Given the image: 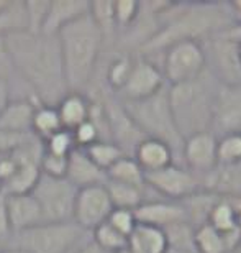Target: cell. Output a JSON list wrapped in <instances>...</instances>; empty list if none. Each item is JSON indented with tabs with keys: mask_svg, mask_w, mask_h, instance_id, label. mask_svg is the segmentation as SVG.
Returning a JSON list of instances; mask_svg holds the SVG:
<instances>
[{
	"mask_svg": "<svg viewBox=\"0 0 241 253\" xmlns=\"http://www.w3.org/2000/svg\"><path fill=\"white\" fill-rule=\"evenodd\" d=\"M107 222L113 229H117L120 234L130 237L133 234L135 227L138 225L137 219H135V212L128 209H113L110 212Z\"/></svg>",
	"mask_w": 241,
	"mask_h": 253,
	"instance_id": "74e56055",
	"label": "cell"
},
{
	"mask_svg": "<svg viewBox=\"0 0 241 253\" xmlns=\"http://www.w3.org/2000/svg\"><path fill=\"white\" fill-rule=\"evenodd\" d=\"M92 109V100L87 94L68 92L56 105L63 128L72 131L80 124L87 122Z\"/></svg>",
	"mask_w": 241,
	"mask_h": 253,
	"instance_id": "7402d4cb",
	"label": "cell"
},
{
	"mask_svg": "<svg viewBox=\"0 0 241 253\" xmlns=\"http://www.w3.org/2000/svg\"><path fill=\"white\" fill-rule=\"evenodd\" d=\"M105 188H107L113 209L135 211L139 204H143L146 201L149 194L148 188H135V186L113 183V181H107Z\"/></svg>",
	"mask_w": 241,
	"mask_h": 253,
	"instance_id": "484cf974",
	"label": "cell"
},
{
	"mask_svg": "<svg viewBox=\"0 0 241 253\" xmlns=\"http://www.w3.org/2000/svg\"><path fill=\"white\" fill-rule=\"evenodd\" d=\"M135 161L141 166V169L146 173L159 171L166 166L175 163V155L172 148L156 138H144L138 143L133 151Z\"/></svg>",
	"mask_w": 241,
	"mask_h": 253,
	"instance_id": "44dd1931",
	"label": "cell"
},
{
	"mask_svg": "<svg viewBox=\"0 0 241 253\" xmlns=\"http://www.w3.org/2000/svg\"><path fill=\"white\" fill-rule=\"evenodd\" d=\"M194 245L199 253H228L222 232L210 224H204L194 232Z\"/></svg>",
	"mask_w": 241,
	"mask_h": 253,
	"instance_id": "4dcf8cb0",
	"label": "cell"
},
{
	"mask_svg": "<svg viewBox=\"0 0 241 253\" xmlns=\"http://www.w3.org/2000/svg\"><path fill=\"white\" fill-rule=\"evenodd\" d=\"M66 179L77 189L90 188L107 183V174L94 161L89 158L84 150L76 148L68 156V173Z\"/></svg>",
	"mask_w": 241,
	"mask_h": 253,
	"instance_id": "d6986e66",
	"label": "cell"
},
{
	"mask_svg": "<svg viewBox=\"0 0 241 253\" xmlns=\"http://www.w3.org/2000/svg\"><path fill=\"white\" fill-rule=\"evenodd\" d=\"M3 38L17 78L39 104L56 107L69 92L58 37L18 30Z\"/></svg>",
	"mask_w": 241,
	"mask_h": 253,
	"instance_id": "6da1fadb",
	"label": "cell"
},
{
	"mask_svg": "<svg viewBox=\"0 0 241 253\" xmlns=\"http://www.w3.org/2000/svg\"><path fill=\"white\" fill-rule=\"evenodd\" d=\"M112 211L113 204L105 184L90 186L77 191L72 220L84 230L92 232L103 222H107Z\"/></svg>",
	"mask_w": 241,
	"mask_h": 253,
	"instance_id": "4fadbf2b",
	"label": "cell"
},
{
	"mask_svg": "<svg viewBox=\"0 0 241 253\" xmlns=\"http://www.w3.org/2000/svg\"><path fill=\"white\" fill-rule=\"evenodd\" d=\"M43 148L46 153L58 155V156H69L77 146L76 141H74L72 131L63 128L53 136H49L46 141H43Z\"/></svg>",
	"mask_w": 241,
	"mask_h": 253,
	"instance_id": "8d00e7d4",
	"label": "cell"
},
{
	"mask_svg": "<svg viewBox=\"0 0 241 253\" xmlns=\"http://www.w3.org/2000/svg\"><path fill=\"white\" fill-rule=\"evenodd\" d=\"M237 23L228 2H169L159 13V30L137 54L151 58L179 42H200Z\"/></svg>",
	"mask_w": 241,
	"mask_h": 253,
	"instance_id": "7a4b0ae2",
	"label": "cell"
},
{
	"mask_svg": "<svg viewBox=\"0 0 241 253\" xmlns=\"http://www.w3.org/2000/svg\"><path fill=\"white\" fill-rule=\"evenodd\" d=\"M89 13L87 0H51L41 35L56 37L59 30Z\"/></svg>",
	"mask_w": 241,
	"mask_h": 253,
	"instance_id": "ffe728a7",
	"label": "cell"
},
{
	"mask_svg": "<svg viewBox=\"0 0 241 253\" xmlns=\"http://www.w3.org/2000/svg\"><path fill=\"white\" fill-rule=\"evenodd\" d=\"M0 253H23L17 249H10V247H3V249H0Z\"/></svg>",
	"mask_w": 241,
	"mask_h": 253,
	"instance_id": "bcb514c9",
	"label": "cell"
},
{
	"mask_svg": "<svg viewBox=\"0 0 241 253\" xmlns=\"http://www.w3.org/2000/svg\"><path fill=\"white\" fill-rule=\"evenodd\" d=\"M10 3H12V0H0V12H3Z\"/></svg>",
	"mask_w": 241,
	"mask_h": 253,
	"instance_id": "7dc6e473",
	"label": "cell"
},
{
	"mask_svg": "<svg viewBox=\"0 0 241 253\" xmlns=\"http://www.w3.org/2000/svg\"><path fill=\"white\" fill-rule=\"evenodd\" d=\"M36 105L33 99H10L0 114V131L13 135H32V120Z\"/></svg>",
	"mask_w": 241,
	"mask_h": 253,
	"instance_id": "ac0fdd59",
	"label": "cell"
},
{
	"mask_svg": "<svg viewBox=\"0 0 241 253\" xmlns=\"http://www.w3.org/2000/svg\"><path fill=\"white\" fill-rule=\"evenodd\" d=\"M235 253H241V250H238V252H235Z\"/></svg>",
	"mask_w": 241,
	"mask_h": 253,
	"instance_id": "f5cc1de1",
	"label": "cell"
},
{
	"mask_svg": "<svg viewBox=\"0 0 241 253\" xmlns=\"http://www.w3.org/2000/svg\"><path fill=\"white\" fill-rule=\"evenodd\" d=\"M217 201H218L217 194L204 191V189L197 191L192 196L185 197L184 201H180V204H182L184 212H185V220H187L194 229L207 224L208 214Z\"/></svg>",
	"mask_w": 241,
	"mask_h": 253,
	"instance_id": "d4e9b609",
	"label": "cell"
},
{
	"mask_svg": "<svg viewBox=\"0 0 241 253\" xmlns=\"http://www.w3.org/2000/svg\"><path fill=\"white\" fill-rule=\"evenodd\" d=\"M51 0H27L25 5V17H27V30L30 33H41L43 23L46 20Z\"/></svg>",
	"mask_w": 241,
	"mask_h": 253,
	"instance_id": "d590c367",
	"label": "cell"
},
{
	"mask_svg": "<svg viewBox=\"0 0 241 253\" xmlns=\"http://www.w3.org/2000/svg\"><path fill=\"white\" fill-rule=\"evenodd\" d=\"M180 161L199 179L217 166V136L212 131L195 133L184 140Z\"/></svg>",
	"mask_w": 241,
	"mask_h": 253,
	"instance_id": "5bb4252c",
	"label": "cell"
},
{
	"mask_svg": "<svg viewBox=\"0 0 241 253\" xmlns=\"http://www.w3.org/2000/svg\"><path fill=\"white\" fill-rule=\"evenodd\" d=\"M7 196V214L13 234L23 232L43 224V214L36 199L28 194H5Z\"/></svg>",
	"mask_w": 241,
	"mask_h": 253,
	"instance_id": "e0dca14e",
	"label": "cell"
},
{
	"mask_svg": "<svg viewBox=\"0 0 241 253\" xmlns=\"http://www.w3.org/2000/svg\"><path fill=\"white\" fill-rule=\"evenodd\" d=\"M115 253H132L128 249H123V250H120V252H115Z\"/></svg>",
	"mask_w": 241,
	"mask_h": 253,
	"instance_id": "681fc988",
	"label": "cell"
},
{
	"mask_svg": "<svg viewBox=\"0 0 241 253\" xmlns=\"http://www.w3.org/2000/svg\"><path fill=\"white\" fill-rule=\"evenodd\" d=\"M146 188L154 194L168 201H184L185 197L195 194L202 189L199 176L185 168L182 165L172 163L159 171L144 174Z\"/></svg>",
	"mask_w": 241,
	"mask_h": 253,
	"instance_id": "30bf717a",
	"label": "cell"
},
{
	"mask_svg": "<svg viewBox=\"0 0 241 253\" xmlns=\"http://www.w3.org/2000/svg\"><path fill=\"white\" fill-rule=\"evenodd\" d=\"M139 13V2L137 0H113V15L117 25V37L132 27Z\"/></svg>",
	"mask_w": 241,
	"mask_h": 253,
	"instance_id": "e575fe53",
	"label": "cell"
},
{
	"mask_svg": "<svg viewBox=\"0 0 241 253\" xmlns=\"http://www.w3.org/2000/svg\"><path fill=\"white\" fill-rule=\"evenodd\" d=\"M13 76L15 71L12 66V59L8 56L7 46H5V38L0 37V79L10 83L13 79Z\"/></svg>",
	"mask_w": 241,
	"mask_h": 253,
	"instance_id": "b9f144b4",
	"label": "cell"
},
{
	"mask_svg": "<svg viewBox=\"0 0 241 253\" xmlns=\"http://www.w3.org/2000/svg\"><path fill=\"white\" fill-rule=\"evenodd\" d=\"M169 253H199L197 250H185V252H169Z\"/></svg>",
	"mask_w": 241,
	"mask_h": 253,
	"instance_id": "c3c4849f",
	"label": "cell"
},
{
	"mask_svg": "<svg viewBox=\"0 0 241 253\" xmlns=\"http://www.w3.org/2000/svg\"><path fill=\"white\" fill-rule=\"evenodd\" d=\"M41 174L51 176V178H66L68 173V156H58L43 151L41 156Z\"/></svg>",
	"mask_w": 241,
	"mask_h": 253,
	"instance_id": "f35d334b",
	"label": "cell"
},
{
	"mask_svg": "<svg viewBox=\"0 0 241 253\" xmlns=\"http://www.w3.org/2000/svg\"><path fill=\"white\" fill-rule=\"evenodd\" d=\"M72 253H107V252H103L102 249H99V247L92 242V239H90L89 242H85L84 245H80L79 249L76 252H72Z\"/></svg>",
	"mask_w": 241,
	"mask_h": 253,
	"instance_id": "f6af8a7d",
	"label": "cell"
},
{
	"mask_svg": "<svg viewBox=\"0 0 241 253\" xmlns=\"http://www.w3.org/2000/svg\"><path fill=\"white\" fill-rule=\"evenodd\" d=\"M90 235H92L94 244L107 253L120 252V250L127 249V245H128V237L120 234V232L117 229H113L108 222H103L102 225L94 229L90 232Z\"/></svg>",
	"mask_w": 241,
	"mask_h": 253,
	"instance_id": "f546056e",
	"label": "cell"
},
{
	"mask_svg": "<svg viewBox=\"0 0 241 253\" xmlns=\"http://www.w3.org/2000/svg\"><path fill=\"white\" fill-rule=\"evenodd\" d=\"M56 37L69 92L85 94L103 53L102 33L87 13L61 28Z\"/></svg>",
	"mask_w": 241,
	"mask_h": 253,
	"instance_id": "3957f363",
	"label": "cell"
},
{
	"mask_svg": "<svg viewBox=\"0 0 241 253\" xmlns=\"http://www.w3.org/2000/svg\"><path fill=\"white\" fill-rule=\"evenodd\" d=\"M5 199H7V196L0 189V245L2 247H7L13 235L12 225H10L8 214H7V201Z\"/></svg>",
	"mask_w": 241,
	"mask_h": 253,
	"instance_id": "60d3db41",
	"label": "cell"
},
{
	"mask_svg": "<svg viewBox=\"0 0 241 253\" xmlns=\"http://www.w3.org/2000/svg\"><path fill=\"white\" fill-rule=\"evenodd\" d=\"M241 131V83H218L213 97L212 133L222 136Z\"/></svg>",
	"mask_w": 241,
	"mask_h": 253,
	"instance_id": "7c38bea8",
	"label": "cell"
},
{
	"mask_svg": "<svg viewBox=\"0 0 241 253\" xmlns=\"http://www.w3.org/2000/svg\"><path fill=\"white\" fill-rule=\"evenodd\" d=\"M202 44L207 58V69L217 81L223 84L241 83L240 44L235 40L225 37L223 33H217Z\"/></svg>",
	"mask_w": 241,
	"mask_h": 253,
	"instance_id": "9c48e42d",
	"label": "cell"
},
{
	"mask_svg": "<svg viewBox=\"0 0 241 253\" xmlns=\"http://www.w3.org/2000/svg\"><path fill=\"white\" fill-rule=\"evenodd\" d=\"M77 188L66 178H51L41 174L32 196L36 199L43 214V222H74V204Z\"/></svg>",
	"mask_w": 241,
	"mask_h": 253,
	"instance_id": "52a82bcc",
	"label": "cell"
},
{
	"mask_svg": "<svg viewBox=\"0 0 241 253\" xmlns=\"http://www.w3.org/2000/svg\"><path fill=\"white\" fill-rule=\"evenodd\" d=\"M127 249L132 253H169L168 237L163 229L138 224L128 237Z\"/></svg>",
	"mask_w": 241,
	"mask_h": 253,
	"instance_id": "603a6c76",
	"label": "cell"
},
{
	"mask_svg": "<svg viewBox=\"0 0 241 253\" xmlns=\"http://www.w3.org/2000/svg\"><path fill=\"white\" fill-rule=\"evenodd\" d=\"M107 181L135 186V188H146L144 171L141 169L133 156H122L112 168L107 169Z\"/></svg>",
	"mask_w": 241,
	"mask_h": 253,
	"instance_id": "4316f807",
	"label": "cell"
},
{
	"mask_svg": "<svg viewBox=\"0 0 241 253\" xmlns=\"http://www.w3.org/2000/svg\"><path fill=\"white\" fill-rule=\"evenodd\" d=\"M84 151L87 153L89 158L94 161V165L99 166L105 173H107V169L112 168L122 156H127L118 145H115L113 141H107V140L95 141L94 145L87 146Z\"/></svg>",
	"mask_w": 241,
	"mask_h": 253,
	"instance_id": "f1b7e54d",
	"label": "cell"
},
{
	"mask_svg": "<svg viewBox=\"0 0 241 253\" xmlns=\"http://www.w3.org/2000/svg\"><path fill=\"white\" fill-rule=\"evenodd\" d=\"M204 191L222 197L241 199V161L238 163H217V166L200 178Z\"/></svg>",
	"mask_w": 241,
	"mask_h": 253,
	"instance_id": "2e32d148",
	"label": "cell"
},
{
	"mask_svg": "<svg viewBox=\"0 0 241 253\" xmlns=\"http://www.w3.org/2000/svg\"><path fill=\"white\" fill-rule=\"evenodd\" d=\"M30 136L33 135H13V133H3V131H0V156L10 153L18 145L27 141Z\"/></svg>",
	"mask_w": 241,
	"mask_h": 253,
	"instance_id": "7bdbcfd3",
	"label": "cell"
},
{
	"mask_svg": "<svg viewBox=\"0 0 241 253\" xmlns=\"http://www.w3.org/2000/svg\"><path fill=\"white\" fill-rule=\"evenodd\" d=\"M240 44V61H241V43H238Z\"/></svg>",
	"mask_w": 241,
	"mask_h": 253,
	"instance_id": "f907efd6",
	"label": "cell"
},
{
	"mask_svg": "<svg viewBox=\"0 0 241 253\" xmlns=\"http://www.w3.org/2000/svg\"><path fill=\"white\" fill-rule=\"evenodd\" d=\"M164 76L161 73L158 63L141 54H135V63L127 83L122 90L115 95L120 102H135L158 94L161 89L166 87Z\"/></svg>",
	"mask_w": 241,
	"mask_h": 253,
	"instance_id": "8fae6325",
	"label": "cell"
},
{
	"mask_svg": "<svg viewBox=\"0 0 241 253\" xmlns=\"http://www.w3.org/2000/svg\"><path fill=\"white\" fill-rule=\"evenodd\" d=\"M90 239V232L76 222H43L13 234L7 247L23 253H72Z\"/></svg>",
	"mask_w": 241,
	"mask_h": 253,
	"instance_id": "8992f818",
	"label": "cell"
},
{
	"mask_svg": "<svg viewBox=\"0 0 241 253\" xmlns=\"http://www.w3.org/2000/svg\"><path fill=\"white\" fill-rule=\"evenodd\" d=\"M168 87L169 85H166L151 97L135 100V102H122V105L135 125L143 131V135L146 138H156L168 143L172 148L177 161V156L179 158L182 156L184 140L175 128L169 105Z\"/></svg>",
	"mask_w": 241,
	"mask_h": 253,
	"instance_id": "5b68a950",
	"label": "cell"
},
{
	"mask_svg": "<svg viewBox=\"0 0 241 253\" xmlns=\"http://www.w3.org/2000/svg\"><path fill=\"white\" fill-rule=\"evenodd\" d=\"M135 212V219L138 224L158 227V229H168L169 225L185 220L184 207L179 201H168L163 197H151L139 204Z\"/></svg>",
	"mask_w": 241,
	"mask_h": 253,
	"instance_id": "9a60e30c",
	"label": "cell"
},
{
	"mask_svg": "<svg viewBox=\"0 0 241 253\" xmlns=\"http://www.w3.org/2000/svg\"><path fill=\"white\" fill-rule=\"evenodd\" d=\"M10 100V89H8V83L7 81L0 79V114L3 112L5 105L8 104Z\"/></svg>",
	"mask_w": 241,
	"mask_h": 253,
	"instance_id": "ee69618b",
	"label": "cell"
},
{
	"mask_svg": "<svg viewBox=\"0 0 241 253\" xmlns=\"http://www.w3.org/2000/svg\"><path fill=\"white\" fill-rule=\"evenodd\" d=\"M27 30V17H25V5L20 0H12L3 12H0V37L7 33Z\"/></svg>",
	"mask_w": 241,
	"mask_h": 253,
	"instance_id": "d6a6232c",
	"label": "cell"
},
{
	"mask_svg": "<svg viewBox=\"0 0 241 253\" xmlns=\"http://www.w3.org/2000/svg\"><path fill=\"white\" fill-rule=\"evenodd\" d=\"M166 237H168L169 252H185V250H195L194 245V232L195 229L189 224L187 220L177 222V224L169 225L164 229Z\"/></svg>",
	"mask_w": 241,
	"mask_h": 253,
	"instance_id": "1f68e13d",
	"label": "cell"
},
{
	"mask_svg": "<svg viewBox=\"0 0 241 253\" xmlns=\"http://www.w3.org/2000/svg\"><path fill=\"white\" fill-rule=\"evenodd\" d=\"M217 161L223 165L241 161V131L217 136Z\"/></svg>",
	"mask_w": 241,
	"mask_h": 253,
	"instance_id": "836d02e7",
	"label": "cell"
},
{
	"mask_svg": "<svg viewBox=\"0 0 241 253\" xmlns=\"http://www.w3.org/2000/svg\"><path fill=\"white\" fill-rule=\"evenodd\" d=\"M89 15L103 37V49H112L115 42H117L113 0H94V2H89Z\"/></svg>",
	"mask_w": 241,
	"mask_h": 253,
	"instance_id": "cb8c5ba5",
	"label": "cell"
},
{
	"mask_svg": "<svg viewBox=\"0 0 241 253\" xmlns=\"http://www.w3.org/2000/svg\"><path fill=\"white\" fill-rule=\"evenodd\" d=\"M240 230H241V214H240ZM241 250V249H240Z\"/></svg>",
	"mask_w": 241,
	"mask_h": 253,
	"instance_id": "816d5d0a",
	"label": "cell"
},
{
	"mask_svg": "<svg viewBox=\"0 0 241 253\" xmlns=\"http://www.w3.org/2000/svg\"><path fill=\"white\" fill-rule=\"evenodd\" d=\"M63 130L61 120H59L58 110L53 105H43L39 104L34 109L33 120H32V135L41 141H46L49 136L58 133Z\"/></svg>",
	"mask_w": 241,
	"mask_h": 253,
	"instance_id": "83f0119b",
	"label": "cell"
},
{
	"mask_svg": "<svg viewBox=\"0 0 241 253\" xmlns=\"http://www.w3.org/2000/svg\"><path fill=\"white\" fill-rule=\"evenodd\" d=\"M159 68L168 85L197 79L207 69L204 44L200 42H179L171 44L163 51Z\"/></svg>",
	"mask_w": 241,
	"mask_h": 253,
	"instance_id": "ba28073f",
	"label": "cell"
},
{
	"mask_svg": "<svg viewBox=\"0 0 241 253\" xmlns=\"http://www.w3.org/2000/svg\"><path fill=\"white\" fill-rule=\"evenodd\" d=\"M72 136H74V141H76V146L80 150H85L87 146L94 145L95 141L100 140L99 130H97V126L94 125L92 120H87V122L76 126V128L72 130Z\"/></svg>",
	"mask_w": 241,
	"mask_h": 253,
	"instance_id": "ab89813d",
	"label": "cell"
},
{
	"mask_svg": "<svg viewBox=\"0 0 241 253\" xmlns=\"http://www.w3.org/2000/svg\"><path fill=\"white\" fill-rule=\"evenodd\" d=\"M218 83L205 69L197 79L168 87L171 112L182 140L202 131H212L213 97Z\"/></svg>",
	"mask_w": 241,
	"mask_h": 253,
	"instance_id": "277c9868",
	"label": "cell"
}]
</instances>
